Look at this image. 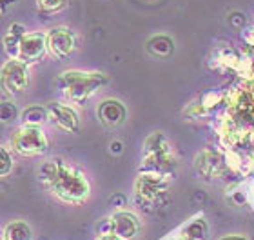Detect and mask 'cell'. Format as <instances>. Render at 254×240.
I'll return each instance as SVG.
<instances>
[{
  "instance_id": "12",
  "label": "cell",
  "mask_w": 254,
  "mask_h": 240,
  "mask_svg": "<svg viewBox=\"0 0 254 240\" xmlns=\"http://www.w3.org/2000/svg\"><path fill=\"white\" fill-rule=\"evenodd\" d=\"M196 169L205 178H220L223 175L225 164L220 155L211 153V151H203L201 155L196 157Z\"/></svg>"
},
{
  "instance_id": "18",
  "label": "cell",
  "mask_w": 254,
  "mask_h": 240,
  "mask_svg": "<svg viewBox=\"0 0 254 240\" xmlns=\"http://www.w3.org/2000/svg\"><path fill=\"white\" fill-rule=\"evenodd\" d=\"M65 5V0H38V7L44 13H57Z\"/></svg>"
},
{
  "instance_id": "20",
  "label": "cell",
  "mask_w": 254,
  "mask_h": 240,
  "mask_svg": "<svg viewBox=\"0 0 254 240\" xmlns=\"http://www.w3.org/2000/svg\"><path fill=\"white\" fill-rule=\"evenodd\" d=\"M15 118H16V109L13 106V102L4 100V104H2V120L9 122V120H15Z\"/></svg>"
},
{
  "instance_id": "22",
  "label": "cell",
  "mask_w": 254,
  "mask_h": 240,
  "mask_svg": "<svg viewBox=\"0 0 254 240\" xmlns=\"http://www.w3.org/2000/svg\"><path fill=\"white\" fill-rule=\"evenodd\" d=\"M96 240H124V239H120V237H117V235H113V233H106V235H100Z\"/></svg>"
},
{
  "instance_id": "1",
  "label": "cell",
  "mask_w": 254,
  "mask_h": 240,
  "mask_svg": "<svg viewBox=\"0 0 254 240\" xmlns=\"http://www.w3.org/2000/svg\"><path fill=\"white\" fill-rule=\"evenodd\" d=\"M38 180L67 204H82L89 198L91 186L87 176L78 167L65 164L60 159L44 162L38 169Z\"/></svg>"
},
{
  "instance_id": "19",
  "label": "cell",
  "mask_w": 254,
  "mask_h": 240,
  "mask_svg": "<svg viewBox=\"0 0 254 240\" xmlns=\"http://www.w3.org/2000/svg\"><path fill=\"white\" fill-rule=\"evenodd\" d=\"M13 169V159H11L7 148H2V169H0V175L7 176Z\"/></svg>"
},
{
  "instance_id": "4",
  "label": "cell",
  "mask_w": 254,
  "mask_h": 240,
  "mask_svg": "<svg viewBox=\"0 0 254 240\" xmlns=\"http://www.w3.org/2000/svg\"><path fill=\"white\" fill-rule=\"evenodd\" d=\"M167 186H169L167 176L160 169H151L138 176L136 184H134V193H136L138 200L154 202L167 191Z\"/></svg>"
},
{
  "instance_id": "17",
  "label": "cell",
  "mask_w": 254,
  "mask_h": 240,
  "mask_svg": "<svg viewBox=\"0 0 254 240\" xmlns=\"http://www.w3.org/2000/svg\"><path fill=\"white\" fill-rule=\"evenodd\" d=\"M240 62H242V57H240L234 49L225 48L216 51V64L222 66V68H229V70H238Z\"/></svg>"
},
{
  "instance_id": "6",
  "label": "cell",
  "mask_w": 254,
  "mask_h": 240,
  "mask_svg": "<svg viewBox=\"0 0 254 240\" xmlns=\"http://www.w3.org/2000/svg\"><path fill=\"white\" fill-rule=\"evenodd\" d=\"M76 49V35L69 27H55L48 33V51L57 60H65Z\"/></svg>"
},
{
  "instance_id": "11",
  "label": "cell",
  "mask_w": 254,
  "mask_h": 240,
  "mask_svg": "<svg viewBox=\"0 0 254 240\" xmlns=\"http://www.w3.org/2000/svg\"><path fill=\"white\" fill-rule=\"evenodd\" d=\"M96 113H98V120L106 128H117V126L126 122L127 118L126 106L120 100H117V98H107V100H104L98 106Z\"/></svg>"
},
{
  "instance_id": "10",
  "label": "cell",
  "mask_w": 254,
  "mask_h": 240,
  "mask_svg": "<svg viewBox=\"0 0 254 240\" xmlns=\"http://www.w3.org/2000/svg\"><path fill=\"white\" fill-rule=\"evenodd\" d=\"M107 233L120 237L124 240H132L140 233V220L129 211H117L111 219L106 220Z\"/></svg>"
},
{
  "instance_id": "2",
  "label": "cell",
  "mask_w": 254,
  "mask_h": 240,
  "mask_svg": "<svg viewBox=\"0 0 254 240\" xmlns=\"http://www.w3.org/2000/svg\"><path fill=\"white\" fill-rule=\"evenodd\" d=\"M104 84H107V77L98 71H64L57 79V87L73 104L87 102Z\"/></svg>"
},
{
  "instance_id": "16",
  "label": "cell",
  "mask_w": 254,
  "mask_h": 240,
  "mask_svg": "<svg viewBox=\"0 0 254 240\" xmlns=\"http://www.w3.org/2000/svg\"><path fill=\"white\" fill-rule=\"evenodd\" d=\"M33 231L29 224L22 222V220H15L11 224L5 226L4 230V240H31Z\"/></svg>"
},
{
  "instance_id": "23",
  "label": "cell",
  "mask_w": 254,
  "mask_h": 240,
  "mask_svg": "<svg viewBox=\"0 0 254 240\" xmlns=\"http://www.w3.org/2000/svg\"><path fill=\"white\" fill-rule=\"evenodd\" d=\"M220 240H247L245 237H240V235H229V237H223Z\"/></svg>"
},
{
  "instance_id": "14",
  "label": "cell",
  "mask_w": 254,
  "mask_h": 240,
  "mask_svg": "<svg viewBox=\"0 0 254 240\" xmlns=\"http://www.w3.org/2000/svg\"><path fill=\"white\" fill-rule=\"evenodd\" d=\"M147 51L156 59H167L175 51V42L165 35H156L147 42Z\"/></svg>"
},
{
  "instance_id": "3",
  "label": "cell",
  "mask_w": 254,
  "mask_h": 240,
  "mask_svg": "<svg viewBox=\"0 0 254 240\" xmlns=\"http://www.w3.org/2000/svg\"><path fill=\"white\" fill-rule=\"evenodd\" d=\"M11 146L22 157H40L49 150V140L40 128L22 126L11 137Z\"/></svg>"
},
{
  "instance_id": "13",
  "label": "cell",
  "mask_w": 254,
  "mask_h": 240,
  "mask_svg": "<svg viewBox=\"0 0 254 240\" xmlns=\"http://www.w3.org/2000/svg\"><path fill=\"white\" fill-rule=\"evenodd\" d=\"M26 35V27L15 22V24H11L7 33H5L4 37V49L5 53L9 55V59H18V49H20V40L22 37Z\"/></svg>"
},
{
  "instance_id": "5",
  "label": "cell",
  "mask_w": 254,
  "mask_h": 240,
  "mask_svg": "<svg viewBox=\"0 0 254 240\" xmlns=\"http://www.w3.org/2000/svg\"><path fill=\"white\" fill-rule=\"evenodd\" d=\"M143 162L149 169H162L173 164V150L162 133H153L143 148Z\"/></svg>"
},
{
  "instance_id": "15",
  "label": "cell",
  "mask_w": 254,
  "mask_h": 240,
  "mask_svg": "<svg viewBox=\"0 0 254 240\" xmlns=\"http://www.w3.org/2000/svg\"><path fill=\"white\" fill-rule=\"evenodd\" d=\"M22 124L24 126H29V128H40L44 122L49 120V113L48 107H40V106H31L24 109L20 115Z\"/></svg>"
},
{
  "instance_id": "21",
  "label": "cell",
  "mask_w": 254,
  "mask_h": 240,
  "mask_svg": "<svg viewBox=\"0 0 254 240\" xmlns=\"http://www.w3.org/2000/svg\"><path fill=\"white\" fill-rule=\"evenodd\" d=\"M245 42L254 48V27H251L249 31H247V35H245Z\"/></svg>"
},
{
  "instance_id": "7",
  "label": "cell",
  "mask_w": 254,
  "mask_h": 240,
  "mask_svg": "<svg viewBox=\"0 0 254 240\" xmlns=\"http://www.w3.org/2000/svg\"><path fill=\"white\" fill-rule=\"evenodd\" d=\"M2 84L9 93H22L29 84L27 64L18 59H9L2 68Z\"/></svg>"
},
{
  "instance_id": "9",
  "label": "cell",
  "mask_w": 254,
  "mask_h": 240,
  "mask_svg": "<svg viewBox=\"0 0 254 240\" xmlns=\"http://www.w3.org/2000/svg\"><path fill=\"white\" fill-rule=\"evenodd\" d=\"M48 51V35H44L40 31L35 33H26L20 40V49H18V60L26 62V64H33L38 62Z\"/></svg>"
},
{
  "instance_id": "8",
  "label": "cell",
  "mask_w": 254,
  "mask_h": 240,
  "mask_svg": "<svg viewBox=\"0 0 254 240\" xmlns=\"http://www.w3.org/2000/svg\"><path fill=\"white\" fill-rule=\"evenodd\" d=\"M46 107L49 113V120L53 122L55 128H59L64 133H78L80 118L73 107L60 102H49Z\"/></svg>"
}]
</instances>
